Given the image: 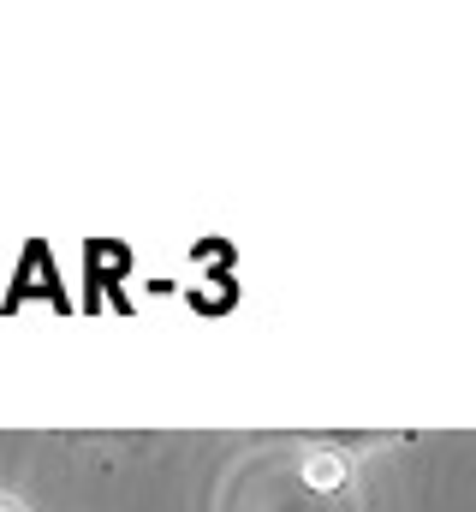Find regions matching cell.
I'll return each mask as SVG.
<instances>
[{"mask_svg": "<svg viewBox=\"0 0 476 512\" xmlns=\"http://www.w3.org/2000/svg\"><path fill=\"white\" fill-rule=\"evenodd\" d=\"M0 512H12V507H0Z\"/></svg>", "mask_w": 476, "mask_h": 512, "instance_id": "1", "label": "cell"}]
</instances>
